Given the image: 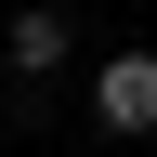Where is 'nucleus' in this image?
<instances>
[{
  "label": "nucleus",
  "instance_id": "obj_1",
  "mask_svg": "<svg viewBox=\"0 0 157 157\" xmlns=\"http://www.w3.org/2000/svg\"><path fill=\"white\" fill-rule=\"evenodd\" d=\"M92 118H105L118 144H144V131H157V52H105V78H92Z\"/></svg>",
  "mask_w": 157,
  "mask_h": 157
},
{
  "label": "nucleus",
  "instance_id": "obj_2",
  "mask_svg": "<svg viewBox=\"0 0 157 157\" xmlns=\"http://www.w3.org/2000/svg\"><path fill=\"white\" fill-rule=\"evenodd\" d=\"M0 52H13V78H66V52H78V26L52 13V0H13V26H0Z\"/></svg>",
  "mask_w": 157,
  "mask_h": 157
}]
</instances>
